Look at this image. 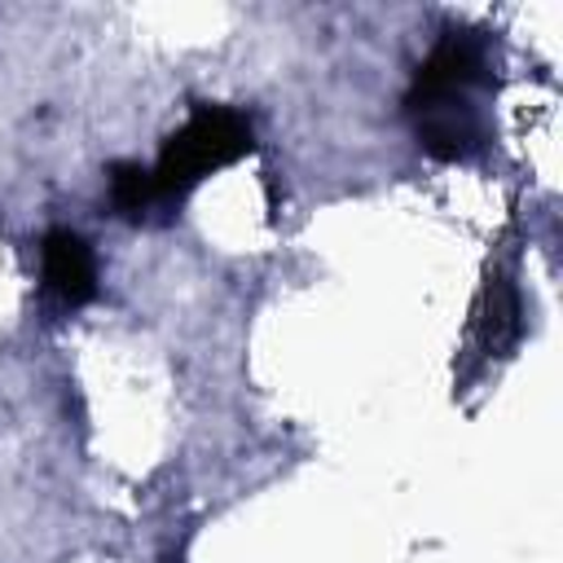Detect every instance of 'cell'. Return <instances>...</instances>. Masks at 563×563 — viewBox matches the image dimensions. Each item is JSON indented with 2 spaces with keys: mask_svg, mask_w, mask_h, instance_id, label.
Segmentation results:
<instances>
[{
  "mask_svg": "<svg viewBox=\"0 0 563 563\" xmlns=\"http://www.w3.org/2000/svg\"><path fill=\"white\" fill-rule=\"evenodd\" d=\"M484 79V48L466 35H449L431 48V57L418 66L413 79V114L418 136L440 158H462L484 145L479 110L471 106L475 84Z\"/></svg>",
  "mask_w": 563,
  "mask_h": 563,
  "instance_id": "cell-1",
  "label": "cell"
},
{
  "mask_svg": "<svg viewBox=\"0 0 563 563\" xmlns=\"http://www.w3.org/2000/svg\"><path fill=\"white\" fill-rule=\"evenodd\" d=\"M40 264H44V290L57 295L62 303H84L92 299L97 290V264H92V251L79 233L70 229H53L44 238V251H40Z\"/></svg>",
  "mask_w": 563,
  "mask_h": 563,
  "instance_id": "cell-3",
  "label": "cell"
},
{
  "mask_svg": "<svg viewBox=\"0 0 563 563\" xmlns=\"http://www.w3.org/2000/svg\"><path fill=\"white\" fill-rule=\"evenodd\" d=\"M251 150V123L238 110H220V106H202L167 145L158 167L150 172L154 198H172L185 194L194 180H202L207 172L233 163L238 154Z\"/></svg>",
  "mask_w": 563,
  "mask_h": 563,
  "instance_id": "cell-2",
  "label": "cell"
}]
</instances>
